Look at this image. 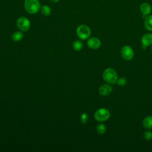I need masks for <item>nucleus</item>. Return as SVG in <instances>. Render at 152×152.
Listing matches in <instances>:
<instances>
[{
  "mask_svg": "<svg viewBox=\"0 0 152 152\" xmlns=\"http://www.w3.org/2000/svg\"><path fill=\"white\" fill-rule=\"evenodd\" d=\"M102 76L104 81L109 84H114L116 83L118 79L117 72L114 69L111 68H108L104 69Z\"/></svg>",
  "mask_w": 152,
  "mask_h": 152,
  "instance_id": "nucleus-1",
  "label": "nucleus"
},
{
  "mask_svg": "<svg viewBox=\"0 0 152 152\" xmlns=\"http://www.w3.org/2000/svg\"><path fill=\"white\" fill-rule=\"evenodd\" d=\"M25 10L29 14L37 13L40 10V4L38 0H25L24 3Z\"/></svg>",
  "mask_w": 152,
  "mask_h": 152,
  "instance_id": "nucleus-2",
  "label": "nucleus"
},
{
  "mask_svg": "<svg viewBox=\"0 0 152 152\" xmlns=\"http://www.w3.org/2000/svg\"><path fill=\"white\" fill-rule=\"evenodd\" d=\"M110 116L109 110L106 108H100L94 113V118L99 122H104L107 121Z\"/></svg>",
  "mask_w": 152,
  "mask_h": 152,
  "instance_id": "nucleus-3",
  "label": "nucleus"
},
{
  "mask_svg": "<svg viewBox=\"0 0 152 152\" xmlns=\"http://www.w3.org/2000/svg\"><path fill=\"white\" fill-rule=\"evenodd\" d=\"M76 33L78 37L81 39L85 40L90 37L91 34V30L87 26L81 24L77 27Z\"/></svg>",
  "mask_w": 152,
  "mask_h": 152,
  "instance_id": "nucleus-4",
  "label": "nucleus"
},
{
  "mask_svg": "<svg viewBox=\"0 0 152 152\" xmlns=\"http://www.w3.org/2000/svg\"><path fill=\"white\" fill-rule=\"evenodd\" d=\"M17 27L23 31H27L30 27V20L25 17H20L17 20Z\"/></svg>",
  "mask_w": 152,
  "mask_h": 152,
  "instance_id": "nucleus-5",
  "label": "nucleus"
},
{
  "mask_svg": "<svg viewBox=\"0 0 152 152\" xmlns=\"http://www.w3.org/2000/svg\"><path fill=\"white\" fill-rule=\"evenodd\" d=\"M121 54L123 59L126 61H129L134 57V53L132 48L129 46L125 45L122 47L121 49Z\"/></svg>",
  "mask_w": 152,
  "mask_h": 152,
  "instance_id": "nucleus-6",
  "label": "nucleus"
},
{
  "mask_svg": "<svg viewBox=\"0 0 152 152\" xmlns=\"http://www.w3.org/2000/svg\"><path fill=\"white\" fill-rule=\"evenodd\" d=\"M87 45L88 47L91 49H97L100 48L101 45V42L98 38L93 37L88 40Z\"/></svg>",
  "mask_w": 152,
  "mask_h": 152,
  "instance_id": "nucleus-7",
  "label": "nucleus"
},
{
  "mask_svg": "<svg viewBox=\"0 0 152 152\" xmlns=\"http://www.w3.org/2000/svg\"><path fill=\"white\" fill-rule=\"evenodd\" d=\"M142 48H144L152 45V33H147L144 34L141 39Z\"/></svg>",
  "mask_w": 152,
  "mask_h": 152,
  "instance_id": "nucleus-8",
  "label": "nucleus"
},
{
  "mask_svg": "<svg viewBox=\"0 0 152 152\" xmlns=\"http://www.w3.org/2000/svg\"><path fill=\"white\" fill-rule=\"evenodd\" d=\"M112 91V87L109 84H103L99 88V93L102 96H107Z\"/></svg>",
  "mask_w": 152,
  "mask_h": 152,
  "instance_id": "nucleus-9",
  "label": "nucleus"
},
{
  "mask_svg": "<svg viewBox=\"0 0 152 152\" xmlns=\"http://www.w3.org/2000/svg\"><path fill=\"white\" fill-rule=\"evenodd\" d=\"M140 11L143 16H147L151 11V7L148 2H143L140 5Z\"/></svg>",
  "mask_w": 152,
  "mask_h": 152,
  "instance_id": "nucleus-10",
  "label": "nucleus"
},
{
  "mask_svg": "<svg viewBox=\"0 0 152 152\" xmlns=\"http://www.w3.org/2000/svg\"><path fill=\"white\" fill-rule=\"evenodd\" d=\"M142 126L147 129L152 128V116H147L144 118L142 122Z\"/></svg>",
  "mask_w": 152,
  "mask_h": 152,
  "instance_id": "nucleus-11",
  "label": "nucleus"
},
{
  "mask_svg": "<svg viewBox=\"0 0 152 152\" xmlns=\"http://www.w3.org/2000/svg\"><path fill=\"white\" fill-rule=\"evenodd\" d=\"M145 28L148 31H152V15H147L144 20Z\"/></svg>",
  "mask_w": 152,
  "mask_h": 152,
  "instance_id": "nucleus-12",
  "label": "nucleus"
},
{
  "mask_svg": "<svg viewBox=\"0 0 152 152\" xmlns=\"http://www.w3.org/2000/svg\"><path fill=\"white\" fill-rule=\"evenodd\" d=\"M42 14L45 16H48L51 13V9L50 8L46 5H44L40 8Z\"/></svg>",
  "mask_w": 152,
  "mask_h": 152,
  "instance_id": "nucleus-13",
  "label": "nucleus"
},
{
  "mask_svg": "<svg viewBox=\"0 0 152 152\" xmlns=\"http://www.w3.org/2000/svg\"><path fill=\"white\" fill-rule=\"evenodd\" d=\"M23 34L20 31H15L11 36L12 39L15 42H18L22 39Z\"/></svg>",
  "mask_w": 152,
  "mask_h": 152,
  "instance_id": "nucleus-14",
  "label": "nucleus"
},
{
  "mask_svg": "<svg viewBox=\"0 0 152 152\" xmlns=\"http://www.w3.org/2000/svg\"><path fill=\"white\" fill-rule=\"evenodd\" d=\"M96 131L99 134H103L106 131V126L103 124H99L96 126Z\"/></svg>",
  "mask_w": 152,
  "mask_h": 152,
  "instance_id": "nucleus-15",
  "label": "nucleus"
},
{
  "mask_svg": "<svg viewBox=\"0 0 152 152\" xmlns=\"http://www.w3.org/2000/svg\"><path fill=\"white\" fill-rule=\"evenodd\" d=\"M72 48L77 51L80 50L83 48V43L80 40H76L73 43Z\"/></svg>",
  "mask_w": 152,
  "mask_h": 152,
  "instance_id": "nucleus-16",
  "label": "nucleus"
},
{
  "mask_svg": "<svg viewBox=\"0 0 152 152\" xmlns=\"http://www.w3.org/2000/svg\"><path fill=\"white\" fill-rule=\"evenodd\" d=\"M116 84L119 86H124L126 84V80L124 77H121L118 79Z\"/></svg>",
  "mask_w": 152,
  "mask_h": 152,
  "instance_id": "nucleus-17",
  "label": "nucleus"
},
{
  "mask_svg": "<svg viewBox=\"0 0 152 152\" xmlns=\"http://www.w3.org/2000/svg\"><path fill=\"white\" fill-rule=\"evenodd\" d=\"M144 138L146 140H150L152 138V132L150 131H145L143 134Z\"/></svg>",
  "mask_w": 152,
  "mask_h": 152,
  "instance_id": "nucleus-18",
  "label": "nucleus"
},
{
  "mask_svg": "<svg viewBox=\"0 0 152 152\" xmlns=\"http://www.w3.org/2000/svg\"><path fill=\"white\" fill-rule=\"evenodd\" d=\"M80 119H81V121L82 122V123L86 124L87 122V120H88L87 114L86 113H83L81 115Z\"/></svg>",
  "mask_w": 152,
  "mask_h": 152,
  "instance_id": "nucleus-19",
  "label": "nucleus"
},
{
  "mask_svg": "<svg viewBox=\"0 0 152 152\" xmlns=\"http://www.w3.org/2000/svg\"><path fill=\"white\" fill-rule=\"evenodd\" d=\"M51 2H54V3H56V2H58L59 0H50Z\"/></svg>",
  "mask_w": 152,
  "mask_h": 152,
  "instance_id": "nucleus-20",
  "label": "nucleus"
},
{
  "mask_svg": "<svg viewBox=\"0 0 152 152\" xmlns=\"http://www.w3.org/2000/svg\"><path fill=\"white\" fill-rule=\"evenodd\" d=\"M151 51H152V46H151Z\"/></svg>",
  "mask_w": 152,
  "mask_h": 152,
  "instance_id": "nucleus-21",
  "label": "nucleus"
}]
</instances>
